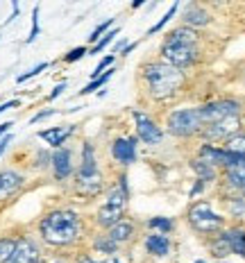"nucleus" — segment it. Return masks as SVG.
Segmentation results:
<instances>
[{"instance_id": "nucleus-1", "label": "nucleus", "mask_w": 245, "mask_h": 263, "mask_svg": "<svg viewBox=\"0 0 245 263\" xmlns=\"http://www.w3.org/2000/svg\"><path fill=\"white\" fill-rule=\"evenodd\" d=\"M36 238L54 252L75 250L86 238V222L73 206H52L36 220Z\"/></svg>"}, {"instance_id": "nucleus-2", "label": "nucleus", "mask_w": 245, "mask_h": 263, "mask_svg": "<svg viewBox=\"0 0 245 263\" xmlns=\"http://www.w3.org/2000/svg\"><path fill=\"white\" fill-rule=\"evenodd\" d=\"M70 182H73V193L78 197H84V200L100 197L107 191L105 173H102V168H100L96 145L91 143V141H84V143H82L80 163H78V168H75V175Z\"/></svg>"}, {"instance_id": "nucleus-3", "label": "nucleus", "mask_w": 245, "mask_h": 263, "mask_svg": "<svg viewBox=\"0 0 245 263\" xmlns=\"http://www.w3.org/2000/svg\"><path fill=\"white\" fill-rule=\"evenodd\" d=\"M159 57L163 64L175 66V68L184 70L189 66L198 64L200 59V34L198 30L179 25L175 30L168 32L159 48Z\"/></svg>"}, {"instance_id": "nucleus-4", "label": "nucleus", "mask_w": 245, "mask_h": 263, "mask_svg": "<svg viewBox=\"0 0 245 263\" xmlns=\"http://www.w3.org/2000/svg\"><path fill=\"white\" fill-rule=\"evenodd\" d=\"M139 73L141 82L145 86V93L157 102L171 100L184 84V70L163 64L161 59L159 62H145Z\"/></svg>"}, {"instance_id": "nucleus-5", "label": "nucleus", "mask_w": 245, "mask_h": 263, "mask_svg": "<svg viewBox=\"0 0 245 263\" xmlns=\"http://www.w3.org/2000/svg\"><path fill=\"white\" fill-rule=\"evenodd\" d=\"M186 218H189L191 227L198 234H202V236H216V234H220L222 227H225V216L216 213L211 202H206V200L195 202L189 209Z\"/></svg>"}, {"instance_id": "nucleus-6", "label": "nucleus", "mask_w": 245, "mask_h": 263, "mask_svg": "<svg viewBox=\"0 0 245 263\" xmlns=\"http://www.w3.org/2000/svg\"><path fill=\"white\" fill-rule=\"evenodd\" d=\"M163 132L177 136V139H191V136H198L202 132V118H200L198 107H189V109H175L166 116V125Z\"/></svg>"}, {"instance_id": "nucleus-7", "label": "nucleus", "mask_w": 245, "mask_h": 263, "mask_svg": "<svg viewBox=\"0 0 245 263\" xmlns=\"http://www.w3.org/2000/svg\"><path fill=\"white\" fill-rule=\"evenodd\" d=\"M46 248L41 245V240L32 234H21L16 238L14 254L7 263H46Z\"/></svg>"}, {"instance_id": "nucleus-8", "label": "nucleus", "mask_w": 245, "mask_h": 263, "mask_svg": "<svg viewBox=\"0 0 245 263\" xmlns=\"http://www.w3.org/2000/svg\"><path fill=\"white\" fill-rule=\"evenodd\" d=\"M27 186V175L18 168H0V206L16 200Z\"/></svg>"}, {"instance_id": "nucleus-9", "label": "nucleus", "mask_w": 245, "mask_h": 263, "mask_svg": "<svg viewBox=\"0 0 245 263\" xmlns=\"http://www.w3.org/2000/svg\"><path fill=\"white\" fill-rule=\"evenodd\" d=\"M132 118H134V125H136V139H139L143 145L155 147L163 141V127L157 125V120L150 118L145 111L132 109Z\"/></svg>"}, {"instance_id": "nucleus-10", "label": "nucleus", "mask_w": 245, "mask_h": 263, "mask_svg": "<svg viewBox=\"0 0 245 263\" xmlns=\"http://www.w3.org/2000/svg\"><path fill=\"white\" fill-rule=\"evenodd\" d=\"M75 152L73 147L64 145L59 150H52V159H50V175L57 184H66L73 179L75 175Z\"/></svg>"}, {"instance_id": "nucleus-11", "label": "nucleus", "mask_w": 245, "mask_h": 263, "mask_svg": "<svg viewBox=\"0 0 245 263\" xmlns=\"http://www.w3.org/2000/svg\"><path fill=\"white\" fill-rule=\"evenodd\" d=\"M200 118H202V125H211L218 123V120L225 118H238L241 114V102L238 100H214L206 102V105L198 107Z\"/></svg>"}, {"instance_id": "nucleus-12", "label": "nucleus", "mask_w": 245, "mask_h": 263, "mask_svg": "<svg viewBox=\"0 0 245 263\" xmlns=\"http://www.w3.org/2000/svg\"><path fill=\"white\" fill-rule=\"evenodd\" d=\"M241 132V120L238 118H225V120H218V123H211V125H204L202 132H200V136L204 139V143H218V141H222L225 143L230 136L238 134Z\"/></svg>"}, {"instance_id": "nucleus-13", "label": "nucleus", "mask_w": 245, "mask_h": 263, "mask_svg": "<svg viewBox=\"0 0 245 263\" xmlns=\"http://www.w3.org/2000/svg\"><path fill=\"white\" fill-rule=\"evenodd\" d=\"M198 159H202V161L211 163L214 168H232L234 163H236L238 155H232V152H227L225 147H218V145H211V143H202L198 150Z\"/></svg>"}, {"instance_id": "nucleus-14", "label": "nucleus", "mask_w": 245, "mask_h": 263, "mask_svg": "<svg viewBox=\"0 0 245 263\" xmlns=\"http://www.w3.org/2000/svg\"><path fill=\"white\" fill-rule=\"evenodd\" d=\"M78 132V125H57V127H48V129H39L36 136L46 143L50 150H59L68 143V139Z\"/></svg>"}, {"instance_id": "nucleus-15", "label": "nucleus", "mask_w": 245, "mask_h": 263, "mask_svg": "<svg viewBox=\"0 0 245 263\" xmlns=\"http://www.w3.org/2000/svg\"><path fill=\"white\" fill-rule=\"evenodd\" d=\"M109 155L118 166L123 168L132 166L136 161V139H123V136L114 139L111 145H109Z\"/></svg>"}, {"instance_id": "nucleus-16", "label": "nucleus", "mask_w": 245, "mask_h": 263, "mask_svg": "<svg viewBox=\"0 0 245 263\" xmlns=\"http://www.w3.org/2000/svg\"><path fill=\"white\" fill-rule=\"evenodd\" d=\"M211 23V14L206 12L202 5L198 3H191L184 7L182 12V25L184 27H191V30H198V27H204Z\"/></svg>"}, {"instance_id": "nucleus-17", "label": "nucleus", "mask_w": 245, "mask_h": 263, "mask_svg": "<svg viewBox=\"0 0 245 263\" xmlns=\"http://www.w3.org/2000/svg\"><path fill=\"white\" fill-rule=\"evenodd\" d=\"M105 234H107V236L114 240V243L118 245V248H123V245H127V243H132V240H134L136 224H134L132 220H129L127 216H125L121 222H116V224H114V227H109Z\"/></svg>"}, {"instance_id": "nucleus-18", "label": "nucleus", "mask_w": 245, "mask_h": 263, "mask_svg": "<svg viewBox=\"0 0 245 263\" xmlns=\"http://www.w3.org/2000/svg\"><path fill=\"white\" fill-rule=\"evenodd\" d=\"M125 218V209H116V206H109V204H102L100 209L93 213V224L100 232H107L109 227H114L116 222H121Z\"/></svg>"}, {"instance_id": "nucleus-19", "label": "nucleus", "mask_w": 245, "mask_h": 263, "mask_svg": "<svg viewBox=\"0 0 245 263\" xmlns=\"http://www.w3.org/2000/svg\"><path fill=\"white\" fill-rule=\"evenodd\" d=\"M225 184L238 195H245V157L238 155L236 163L225 171Z\"/></svg>"}, {"instance_id": "nucleus-20", "label": "nucleus", "mask_w": 245, "mask_h": 263, "mask_svg": "<svg viewBox=\"0 0 245 263\" xmlns=\"http://www.w3.org/2000/svg\"><path fill=\"white\" fill-rule=\"evenodd\" d=\"M220 236L225 238L227 245H230V252H232V254H238L241 259H245V227L222 229Z\"/></svg>"}, {"instance_id": "nucleus-21", "label": "nucleus", "mask_w": 245, "mask_h": 263, "mask_svg": "<svg viewBox=\"0 0 245 263\" xmlns=\"http://www.w3.org/2000/svg\"><path fill=\"white\" fill-rule=\"evenodd\" d=\"M145 250H148V254H155V256H168V252H171V238L166 234L152 232L145 236Z\"/></svg>"}, {"instance_id": "nucleus-22", "label": "nucleus", "mask_w": 245, "mask_h": 263, "mask_svg": "<svg viewBox=\"0 0 245 263\" xmlns=\"http://www.w3.org/2000/svg\"><path fill=\"white\" fill-rule=\"evenodd\" d=\"M89 248L93 250L96 254H105V256H114L118 250H121L105 232H96L93 236H91V240H89Z\"/></svg>"}, {"instance_id": "nucleus-23", "label": "nucleus", "mask_w": 245, "mask_h": 263, "mask_svg": "<svg viewBox=\"0 0 245 263\" xmlns=\"http://www.w3.org/2000/svg\"><path fill=\"white\" fill-rule=\"evenodd\" d=\"M50 159H52L50 147H34V150H32V157H30V168L34 173L50 171Z\"/></svg>"}, {"instance_id": "nucleus-24", "label": "nucleus", "mask_w": 245, "mask_h": 263, "mask_svg": "<svg viewBox=\"0 0 245 263\" xmlns=\"http://www.w3.org/2000/svg\"><path fill=\"white\" fill-rule=\"evenodd\" d=\"M191 168H193V173H195V177H198V182H214V179L218 177V173H216V168L211 166V163H206L202 161V159H193L191 161Z\"/></svg>"}, {"instance_id": "nucleus-25", "label": "nucleus", "mask_w": 245, "mask_h": 263, "mask_svg": "<svg viewBox=\"0 0 245 263\" xmlns=\"http://www.w3.org/2000/svg\"><path fill=\"white\" fill-rule=\"evenodd\" d=\"M114 73H116V70H114V68H109L107 73L102 75V78H98V80H91V82H89V84H86V86H82V89L78 91V96H91V93H96V91L105 89V84H107V82L114 78Z\"/></svg>"}, {"instance_id": "nucleus-26", "label": "nucleus", "mask_w": 245, "mask_h": 263, "mask_svg": "<svg viewBox=\"0 0 245 263\" xmlns=\"http://www.w3.org/2000/svg\"><path fill=\"white\" fill-rule=\"evenodd\" d=\"M222 147H225L227 152H232V155L245 157V132H238V134L230 136V139L222 143Z\"/></svg>"}, {"instance_id": "nucleus-27", "label": "nucleus", "mask_w": 245, "mask_h": 263, "mask_svg": "<svg viewBox=\"0 0 245 263\" xmlns=\"http://www.w3.org/2000/svg\"><path fill=\"white\" fill-rule=\"evenodd\" d=\"M39 14H41V5H34V7H32V30H30V34H27V39L23 41L25 46L34 43L36 39H39V34H41V21H39Z\"/></svg>"}, {"instance_id": "nucleus-28", "label": "nucleus", "mask_w": 245, "mask_h": 263, "mask_svg": "<svg viewBox=\"0 0 245 263\" xmlns=\"http://www.w3.org/2000/svg\"><path fill=\"white\" fill-rule=\"evenodd\" d=\"M209 252L216 256V259H225V256H230V254H232V252H230V245L225 243V238H222L220 234H216V236L211 238Z\"/></svg>"}, {"instance_id": "nucleus-29", "label": "nucleus", "mask_w": 245, "mask_h": 263, "mask_svg": "<svg viewBox=\"0 0 245 263\" xmlns=\"http://www.w3.org/2000/svg\"><path fill=\"white\" fill-rule=\"evenodd\" d=\"M114 23H116V18H107V21H102L100 25H96V27H93V32L89 34V39H86V41H89V48H91V46H96V43L100 41L109 30H111V25H114Z\"/></svg>"}, {"instance_id": "nucleus-30", "label": "nucleus", "mask_w": 245, "mask_h": 263, "mask_svg": "<svg viewBox=\"0 0 245 263\" xmlns=\"http://www.w3.org/2000/svg\"><path fill=\"white\" fill-rule=\"evenodd\" d=\"M148 227H152L157 234H168V232H173L175 222H173L171 218H166V216H155V218H150L148 220Z\"/></svg>"}, {"instance_id": "nucleus-31", "label": "nucleus", "mask_w": 245, "mask_h": 263, "mask_svg": "<svg viewBox=\"0 0 245 263\" xmlns=\"http://www.w3.org/2000/svg\"><path fill=\"white\" fill-rule=\"evenodd\" d=\"M16 238L18 236H0V263H7L9 256L14 254Z\"/></svg>"}, {"instance_id": "nucleus-32", "label": "nucleus", "mask_w": 245, "mask_h": 263, "mask_svg": "<svg viewBox=\"0 0 245 263\" xmlns=\"http://www.w3.org/2000/svg\"><path fill=\"white\" fill-rule=\"evenodd\" d=\"M114 62H116V54H107V57H102L100 62H98V66H96V68H93V70H91V73H89V78H91V80H98V78H102V75H105L107 70H109V68H111V66H114Z\"/></svg>"}, {"instance_id": "nucleus-33", "label": "nucleus", "mask_w": 245, "mask_h": 263, "mask_svg": "<svg viewBox=\"0 0 245 263\" xmlns=\"http://www.w3.org/2000/svg\"><path fill=\"white\" fill-rule=\"evenodd\" d=\"M227 211L232 213L234 218H241L245 213V195H236V197H227L225 200Z\"/></svg>"}, {"instance_id": "nucleus-34", "label": "nucleus", "mask_w": 245, "mask_h": 263, "mask_svg": "<svg viewBox=\"0 0 245 263\" xmlns=\"http://www.w3.org/2000/svg\"><path fill=\"white\" fill-rule=\"evenodd\" d=\"M48 68H50V62H39L36 66H32L30 70H25V73L16 75V84H23V82L32 80V78H36V75H41L43 70H48Z\"/></svg>"}, {"instance_id": "nucleus-35", "label": "nucleus", "mask_w": 245, "mask_h": 263, "mask_svg": "<svg viewBox=\"0 0 245 263\" xmlns=\"http://www.w3.org/2000/svg\"><path fill=\"white\" fill-rule=\"evenodd\" d=\"M118 32H121V27H111V30H109L107 34H105L100 41L96 43V46H91V48H89V54H100V52H102V50H105V48L109 46V43H111L114 39H116V34H118Z\"/></svg>"}, {"instance_id": "nucleus-36", "label": "nucleus", "mask_w": 245, "mask_h": 263, "mask_svg": "<svg viewBox=\"0 0 245 263\" xmlns=\"http://www.w3.org/2000/svg\"><path fill=\"white\" fill-rule=\"evenodd\" d=\"M177 9H179V3H177V0H175V5H171V7H168V12H166V14H163V16H161V21H159V23H155V25H152V27H150V30H148V36H152V34H157V32H161V30H163V27H166V25H168V21H171V18H173V16H175V14H177Z\"/></svg>"}, {"instance_id": "nucleus-37", "label": "nucleus", "mask_w": 245, "mask_h": 263, "mask_svg": "<svg viewBox=\"0 0 245 263\" xmlns=\"http://www.w3.org/2000/svg\"><path fill=\"white\" fill-rule=\"evenodd\" d=\"M86 54H89V46H78V48H70V50L62 57L64 64H75L80 62V59H84Z\"/></svg>"}, {"instance_id": "nucleus-38", "label": "nucleus", "mask_w": 245, "mask_h": 263, "mask_svg": "<svg viewBox=\"0 0 245 263\" xmlns=\"http://www.w3.org/2000/svg\"><path fill=\"white\" fill-rule=\"evenodd\" d=\"M57 114H59V109H54V107H43V109H39V111H36L34 116L30 118V125H36V123H41V120H48V118L57 116Z\"/></svg>"}, {"instance_id": "nucleus-39", "label": "nucleus", "mask_w": 245, "mask_h": 263, "mask_svg": "<svg viewBox=\"0 0 245 263\" xmlns=\"http://www.w3.org/2000/svg\"><path fill=\"white\" fill-rule=\"evenodd\" d=\"M66 89H68V82H66V80H62V82H59V84L54 86V89H52L50 93H48V102H54V100H57V98L62 96V93L66 91Z\"/></svg>"}, {"instance_id": "nucleus-40", "label": "nucleus", "mask_w": 245, "mask_h": 263, "mask_svg": "<svg viewBox=\"0 0 245 263\" xmlns=\"http://www.w3.org/2000/svg\"><path fill=\"white\" fill-rule=\"evenodd\" d=\"M18 14H21V5H18V0H12V14L5 18V23H3V27H7V25H12L16 18H18Z\"/></svg>"}, {"instance_id": "nucleus-41", "label": "nucleus", "mask_w": 245, "mask_h": 263, "mask_svg": "<svg viewBox=\"0 0 245 263\" xmlns=\"http://www.w3.org/2000/svg\"><path fill=\"white\" fill-rule=\"evenodd\" d=\"M73 263H109V261L93 259V256H91V254H86V252H80L78 256H73Z\"/></svg>"}, {"instance_id": "nucleus-42", "label": "nucleus", "mask_w": 245, "mask_h": 263, "mask_svg": "<svg viewBox=\"0 0 245 263\" xmlns=\"http://www.w3.org/2000/svg\"><path fill=\"white\" fill-rule=\"evenodd\" d=\"M16 107H21V100H18V98H12V100L0 102V116H3L5 111H9V109H16Z\"/></svg>"}, {"instance_id": "nucleus-43", "label": "nucleus", "mask_w": 245, "mask_h": 263, "mask_svg": "<svg viewBox=\"0 0 245 263\" xmlns=\"http://www.w3.org/2000/svg\"><path fill=\"white\" fill-rule=\"evenodd\" d=\"M12 141H14V134H12V132H9V134H5L3 139H0V157L7 152V147L12 145Z\"/></svg>"}, {"instance_id": "nucleus-44", "label": "nucleus", "mask_w": 245, "mask_h": 263, "mask_svg": "<svg viewBox=\"0 0 245 263\" xmlns=\"http://www.w3.org/2000/svg\"><path fill=\"white\" fill-rule=\"evenodd\" d=\"M14 127V120H5V123H0V139H3L5 134H9Z\"/></svg>"}, {"instance_id": "nucleus-45", "label": "nucleus", "mask_w": 245, "mask_h": 263, "mask_svg": "<svg viewBox=\"0 0 245 263\" xmlns=\"http://www.w3.org/2000/svg\"><path fill=\"white\" fill-rule=\"evenodd\" d=\"M46 263H73V259H68L66 254H64V256L54 254V256H50V259H46Z\"/></svg>"}, {"instance_id": "nucleus-46", "label": "nucleus", "mask_w": 245, "mask_h": 263, "mask_svg": "<svg viewBox=\"0 0 245 263\" xmlns=\"http://www.w3.org/2000/svg\"><path fill=\"white\" fill-rule=\"evenodd\" d=\"M202 191H204V184H202V182H198V184L193 186V189H191V193H189V195H191V197H195V195L202 193Z\"/></svg>"}, {"instance_id": "nucleus-47", "label": "nucleus", "mask_w": 245, "mask_h": 263, "mask_svg": "<svg viewBox=\"0 0 245 263\" xmlns=\"http://www.w3.org/2000/svg\"><path fill=\"white\" fill-rule=\"evenodd\" d=\"M136 46H139V41H132V43H127V46H125V48H123V52H121V54H123V57H127V54H129V52H132V50H134V48H136Z\"/></svg>"}, {"instance_id": "nucleus-48", "label": "nucleus", "mask_w": 245, "mask_h": 263, "mask_svg": "<svg viewBox=\"0 0 245 263\" xmlns=\"http://www.w3.org/2000/svg\"><path fill=\"white\" fill-rule=\"evenodd\" d=\"M139 7H143V0H134L132 3V9H139Z\"/></svg>"}, {"instance_id": "nucleus-49", "label": "nucleus", "mask_w": 245, "mask_h": 263, "mask_svg": "<svg viewBox=\"0 0 245 263\" xmlns=\"http://www.w3.org/2000/svg\"><path fill=\"white\" fill-rule=\"evenodd\" d=\"M111 263H123V261H121V259H116V256H114V261H111Z\"/></svg>"}, {"instance_id": "nucleus-50", "label": "nucleus", "mask_w": 245, "mask_h": 263, "mask_svg": "<svg viewBox=\"0 0 245 263\" xmlns=\"http://www.w3.org/2000/svg\"><path fill=\"white\" fill-rule=\"evenodd\" d=\"M193 263H209V261H193Z\"/></svg>"}, {"instance_id": "nucleus-51", "label": "nucleus", "mask_w": 245, "mask_h": 263, "mask_svg": "<svg viewBox=\"0 0 245 263\" xmlns=\"http://www.w3.org/2000/svg\"><path fill=\"white\" fill-rule=\"evenodd\" d=\"M0 36H3V34H0Z\"/></svg>"}]
</instances>
